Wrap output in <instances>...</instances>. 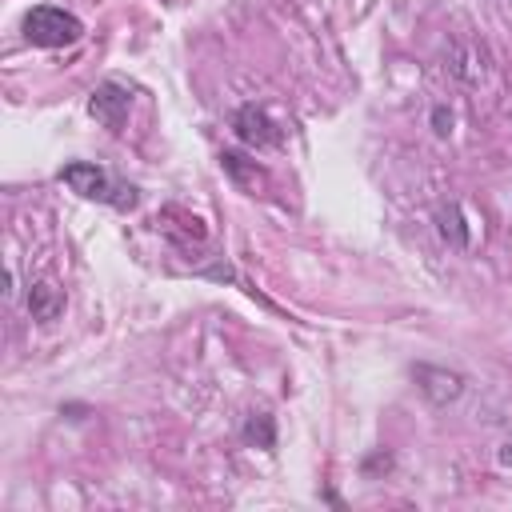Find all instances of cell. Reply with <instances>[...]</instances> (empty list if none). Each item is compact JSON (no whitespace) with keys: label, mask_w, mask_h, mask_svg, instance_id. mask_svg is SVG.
I'll return each instance as SVG.
<instances>
[{"label":"cell","mask_w":512,"mask_h":512,"mask_svg":"<svg viewBox=\"0 0 512 512\" xmlns=\"http://www.w3.org/2000/svg\"><path fill=\"white\" fill-rule=\"evenodd\" d=\"M60 180L84 200H100V204H112V208H136V188L132 184H116L108 176V168H100V164L72 160V164L60 168Z\"/></svg>","instance_id":"1"},{"label":"cell","mask_w":512,"mask_h":512,"mask_svg":"<svg viewBox=\"0 0 512 512\" xmlns=\"http://www.w3.org/2000/svg\"><path fill=\"white\" fill-rule=\"evenodd\" d=\"M80 36H84V24L64 8L40 4L24 16V40L36 48H64V44H76Z\"/></svg>","instance_id":"2"},{"label":"cell","mask_w":512,"mask_h":512,"mask_svg":"<svg viewBox=\"0 0 512 512\" xmlns=\"http://www.w3.org/2000/svg\"><path fill=\"white\" fill-rule=\"evenodd\" d=\"M128 108H132V92H128L120 80H104V84H96L92 96H88V112H92L104 128H112V132L124 128Z\"/></svg>","instance_id":"3"},{"label":"cell","mask_w":512,"mask_h":512,"mask_svg":"<svg viewBox=\"0 0 512 512\" xmlns=\"http://www.w3.org/2000/svg\"><path fill=\"white\" fill-rule=\"evenodd\" d=\"M232 128H236V136H240L244 144H252V148H268V144H276V140H280L276 124H272V120H268V112H264V108H256V104H244V108L232 116Z\"/></svg>","instance_id":"4"},{"label":"cell","mask_w":512,"mask_h":512,"mask_svg":"<svg viewBox=\"0 0 512 512\" xmlns=\"http://www.w3.org/2000/svg\"><path fill=\"white\" fill-rule=\"evenodd\" d=\"M416 384H420V392H424L432 404H452V400H460V392H464V376H460V372L432 368V364H420V368H416Z\"/></svg>","instance_id":"5"},{"label":"cell","mask_w":512,"mask_h":512,"mask_svg":"<svg viewBox=\"0 0 512 512\" xmlns=\"http://www.w3.org/2000/svg\"><path fill=\"white\" fill-rule=\"evenodd\" d=\"M28 312H32V320L52 324V320L64 312V292H60L52 280H36V284H28Z\"/></svg>","instance_id":"6"},{"label":"cell","mask_w":512,"mask_h":512,"mask_svg":"<svg viewBox=\"0 0 512 512\" xmlns=\"http://www.w3.org/2000/svg\"><path fill=\"white\" fill-rule=\"evenodd\" d=\"M436 232H440V240L452 244V248H468V240H472L460 204H444V208H436Z\"/></svg>","instance_id":"7"},{"label":"cell","mask_w":512,"mask_h":512,"mask_svg":"<svg viewBox=\"0 0 512 512\" xmlns=\"http://www.w3.org/2000/svg\"><path fill=\"white\" fill-rule=\"evenodd\" d=\"M244 440H248V444H260V448H272V444H276L272 416H268V412H252V416L244 420Z\"/></svg>","instance_id":"8"},{"label":"cell","mask_w":512,"mask_h":512,"mask_svg":"<svg viewBox=\"0 0 512 512\" xmlns=\"http://www.w3.org/2000/svg\"><path fill=\"white\" fill-rule=\"evenodd\" d=\"M220 160H224V172H228L232 180H240V184H256V180H260V172H256V164L248 168V164H244V156H236V152H224Z\"/></svg>","instance_id":"9"},{"label":"cell","mask_w":512,"mask_h":512,"mask_svg":"<svg viewBox=\"0 0 512 512\" xmlns=\"http://www.w3.org/2000/svg\"><path fill=\"white\" fill-rule=\"evenodd\" d=\"M432 124H436V132H440V136H448V132H452V116H448L444 108H436V112H432Z\"/></svg>","instance_id":"10"}]
</instances>
